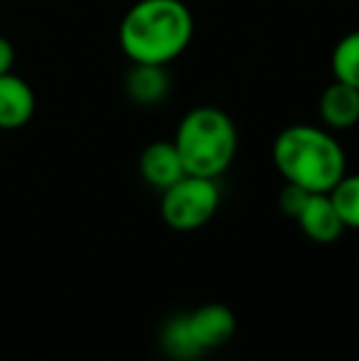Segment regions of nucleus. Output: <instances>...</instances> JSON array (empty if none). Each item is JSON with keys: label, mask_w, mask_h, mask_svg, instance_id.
<instances>
[{"label": "nucleus", "mask_w": 359, "mask_h": 361, "mask_svg": "<svg viewBox=\"0 0 359 361\" xmlns=\"http://www.w3.org/2000/svg\"><path fill=\"white\" fill-rule=\"evenodd\" d=\"M195 20L182 0H138L118 25L121 52L133 64L168 67L192 42Z\"/></svg>", "instance_id": "obj_1"}, {"label": "nucleus", "mask_w": 359, "mask_h": 361, "mask_svg": "<svg viewBox=\"0 0 359 361\" xmlns=\"http://www.w3.org/2000/svg\"><path fill=\"white\" fill-rule=\"evenodd\" d=\"M278 175L308 192H330L347 175V155L340 140L320 126H288L271 147Z\"/></svg>", "instance_id": "obj_2"}, {"label": "nucleus", "mask_w": 359, "mask_h": 361, "mask_svg": "<svg viewBox=\"0 0 359 361\" xmlns=\"http://www.w3.org/2000/svg\"><path fill=\"white\" fill-rule=\"evenodd\" d=\"M173 143L187 175L217 180L234 162L239 133L229 114L217 106H197L180 118Z\"/></svg>", "instance_id": "obj_3"}, {"label": "nucleus", "mask_w": 359, "mask_h": 361, "mask_svg": "<svg viewBox=\"0 0 359 361\" xmlns=\"http://www.w3.org/2000/svg\"><path fill=\"white\" fill-rule=\"evenodd\" d=\"M221 192L217 180L185 175L163 192L160 216L175 231H197L217 214Z\"/></svg>", "instance_id": "obj_4"}, {"label": "nucleus", "mask_w": 359, "mask_h": 361, "mask_svg": "<svg viewBox=\"0 0 359 361\" xmlns=\"http://www.w3.org/2000/svg\"><path fill=\"white\" fill-rule=\"evenodd\" d=\"M190 334L200 352H212L217 347H224L236 332V317L226 305L221 302H207L197 310L185 314Z\"/></svg>", "instance_id": "obj_5"}, {"label": "nucleus", "mask_w": 359, "mask_h": 361, "mask_svg": "<svg viewBox=\"0 0 359 361\" xmlns=\"http://www.w3.org/2000/svg\"><path fill=\"white\" fill-rule=\"evenodd\" d=\"M35 91L23 76L8 72L0 76V130H18L35 116Z\"/></svg>", "instance_id": "obj_6"}, {"label": "nucleus", "mask_w": 359, "mask_h": 361, "mask_svg": "<svg viewBox=\"0 0 359 361\" xmlns=\"http://www.w3.org/2000/svg\"><path fill=\"white\" fill-rule=\"evenodd\" d=\"M140 177L148 182L150 187L165 192L168 187H173L180 177H185V165L180 160V152L175 147L173 140H155L140 152L138 160Z\"/></svg>", "instance_id": "obj_7"}, {"label": "nucleus", "mask_w": 359, "mask_h": 361, "mask_svg": "<svg viewBox=\"0 0 359 361\" xmlns=\"http://www.w3.org/2000/svg\"><path fill=\"white\" fill-rule=\"evenodd\" d=\"M296 221L300 231L315 243H332L345 231V224H342L327 192H315V195L308 197L305 207L296 216Z\"/></svg>", "instance_id": "obj_8"}, {"label": "nucleus", "mask_w": 359, "mask_h": 361, "mask_svg": "<svg viewBox=\"0 0 359 361\" xmlns=\"http://www.w3.org/2000/svg\"><path fill=\"white\" fill-rule=\"evenodd\" d=\"M317 114L325 128H355L359 123V89L342 81H332L317 101Z\"/></svg>", "instance_id": "obj_9"}, {"label": "nucleus", "mask_w": 359, "mask_h": 361, "mask_svg": "<svg viewBox=\"0 0 359 361\" xmlns=\"http://www.w3.org/2000/svg\"><path fill=\"white\" fill-rule=\"evenodd\" d=\"M126 91L138 106H155L170 94V79L165 67L158 64H133L126 81Z\"/></svg>", "instance_id": "obj_10"}, {"label": "nucleus", "mask_w": 359, "mask_h": 361, "mask_svg": "<svg viewBox=\"0 0 359 361\" xmlns=\"http://www.w3.org/2000/svg\"><path fill=\"white\" fill-rule=\"evenodd\" d=\"M330 67L335 81H342V84H350L359 89V30L340 37V42L332 49Z\"/></svg>", "instance_id": "obj_11"}, {"label": "nucleus", "mask_w": 359, "mask_h": 361, "mask_svg": "<svg viewBox=\"0 0 359 361\" xmlns=\"http://www.w3.org/2000/svg\"><path fill=\"white\" fill-rule=\"evenodd\" d=\"M160 344H163L165 354H170L173 359H180V361H192V359H197L202 354L200 347L195 344V339H192L185 314L170 317L168 322L163 324V332H160Z\"/></svg>", "instance_id": "obj_12"}, {"label": "nucleus", "mask_w": 359, "mask_h": 361, "mask_svg": "<svg viewBox=\"0 0 359 361\" xmlns=\"http://www.w3.org/2000/svg\"><path fill=\"white\" fill-rule=\"evenodd\" d=\"M327 195L345 228H359V175H345Z\"/></svg>", "instance_id": "obj_13"}, {"label": "nucleus", "mask_w": 359, "mask_h": 361, "mask_svg": "<svg viewBox=\"0 0 359 361\" xmlns=\"http://www.w3.org/2000/svg\"><path fill=\"white\" fill-rule=\"evenodd\" d=\"M310 195H315V192H308V190H303V187L286 182V187H283L281 195H278V207H281V212L286 216L296 219L303 212V207H305V202Z\"/></svg>", "instance_id": "obj_14"}, {"label": "nucleus", "mask_w": 359, "mask_h": 361, "mask_svg": "<svg viewBox=\"0 0 359 361\" xmlns=\"http://www.w3.org/2000/svg\"><path fill=\"white\" fill-rule=\"evenodd\" d=\"M13 64H15V47L8 37L0 35V76L13 72Z\"/></svg>", "instance_id": "obj_15"}]
</instances>
